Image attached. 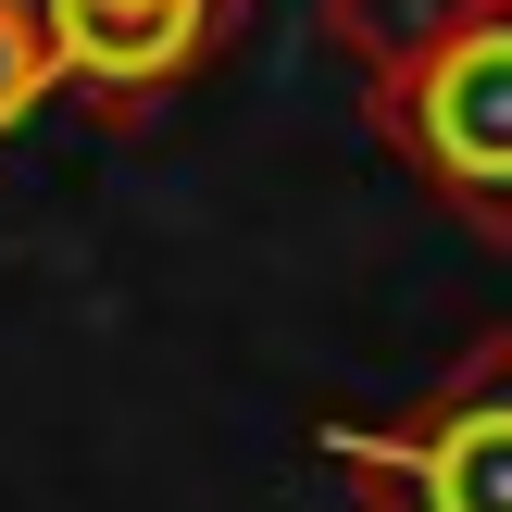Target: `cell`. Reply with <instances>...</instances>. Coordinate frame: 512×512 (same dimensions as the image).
I'll return each mask as SVG.
<instances>
[{
  "mask_svg": "<svg viewBox=\"0 0 512 512\" xmlns=\"http://www.w3.org/2000/svg\"><path fill=\"white\" fill-rule=\"evenodd\" d=\"M363 125L450 225L512 250V0H463L413 63L363 88Z\"/></svg>",
  "mask_w": 512,
  "mask_h": 512,
  "instance_id": "obj_1",
  "label": "cell"
},
{
  "mask_svg": "<svg viewBox=\"0 0 512 512\" xmlns=\"http://www.w3.org/2000/svg\"><path fill=\"white\" fill-rule=\"evenodd\" d=\"M313 450L363 512H512V325H475L400 413H313Z\"/></svg>",
  "mask_w": 512,
  "mask_h": 512,
  "instance_id": "obj_2",
  "label": "cell"
},
{
  "mask_svg": "<svg viewBox=\"0 0 512 512\" xmlns=\"http://www.w3.org/2000/svg\"><path fill=\"white\" fill-rule=\"evenodd\" d=\"M50 50H63V100L100 125H150L175 88H200L238 25V0H38Z\"/></svg>",
  "mask_w": 512,
  "mask_h": 512,
  "instance_id": "obj_3",
  "label": "cell"
},
{
  "mask_svg": "<svg viewBox=\"0 0 512 512\" xmlns=\"http://www.w3.org/2000/svg\"><path fill=\"white\" fill-rule=\"evenodd\" d=\"M450 13H463V0H313V50L350 75V88H375V75L413 63Z\"/></svg>",
  "mask_w": 512,
  "mask_h": 512,
  "instance_id": "obj_4",
  "label": "cell"
},
{
  "mask_svg": "<svg viewBox=\"0 0 512 512\" xmlns=\"http://www.w3.org/2000/svg\"><path fill=\"white\" fill-rule=\"evenodd\" d=\"M50 100H63V50H50L38 0H0V150H13Z\"/></svg>",
  "mask_w": 512,
  "mask_h": 512,
  "instance_id": "obj_5",
  "label": "cell"
}]
</instances>
